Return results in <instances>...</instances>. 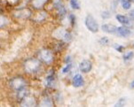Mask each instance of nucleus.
Wrapping results in <instances>:
<instances>
[{"label": "nucleus", "instance_id": "1", "mask_svg": "<svg viewBox=\"0 0 134 107\" xmlns=\"http://www.w3.org/2000/svg\"><path fill=\"white\" fill-rule=\"evenodd\" d=\"M42 61L37 58H29L24 62V69L28 74H36L40 70Z\"/></svg>", "mask_w": 134, "mask_h": 107}, {"label": "nucleus", "instance_id": "2", "mask_svg": "<svg viewBox=\"0 0 134 107\" xmlns=\"http://www.w3.org/2000/svg\"><path fill=\"white\" fill-rule=\"evenodd\" d=\"M9 85H10V87L13 90L18 92L27 87V81L23 77L18 76V77H14V78L11 80Z\"/></svg>", "mask_w": 134, "mask_h": 107}, {"label": "nucleus", "instance_id": "3", "mask_svg": "<svg viewBox=\"0 0 134 107\" xmlns=\"http://www.w3.org/2000/svg\"><path fill=\"white\" fill-rule=\"evenodd\" d=\"M38 58L39 60L42 61L43 63L46 64V65H50V64L53 63V61L54 60L53 53L51 50L48 49H43L41 50L38 53Z\"/></svg>", "mask_w": 134, "mask_h": 107}, {"label": "nucleus", "instance_id": "4", "mask_svg": "<svg viewBox=\"0 0 134 107\" xmlns=\"http://www.w3.org/2000/svg\"><path fill=\"white\" fill-rule=\"evenodd\" d=\"M85 23L88 30H90L92 33H97L98 30H99V25H98L96 20L94 19V17L92 15L88 14L86 16Z\"/></svg>", "mask_w": 134, "mask_h": 107}, {"label": "nucleus", "instance_id": "5", "mask_svg": "<svg viewBox=\"0 0 134 107\" xmlns=\"http://www.w3.org/2000/svg\"><path fill=\"white\" fill-rule=\"evenodd\" d=\"M53 6L57 11L58 15L60 18H64L65 15L67 14V10H66L64 4H63L61 0H54L53 1Z\"/></svg>", "mask_w": 134, "mask_h": 107}, {"label": "nucleus", "instance_id": "6", "mask_svg": "<svg viewBox=\"0 0 134 107\" xmlns=\"http://www.w3.org/2000/svg\"><path fill=\"white\" fill-rule=\"evenodd\" d=\"M14 14L19 19H29L31 16V11L29 8L18 9V10H16Z\"/></svg>", "mask_w": 134, "mask_h": 107}, {"label": "nucleus", "instance_id": "7", "mask_svg": "<svg viewBox=\"0 0 134 107\" xmlns=\"http://www.w3.org/2000/svg\"><path fill=\"white\" fill-rule=\"evenodd\" d=\"M92 68V64L90 60H83L79 64V69L82 73H89Z\"/></svg>", "mask_w": 134, "mask_h": 107}, {"label": "nucleus", "instance_id": "8", "mask_svg": "<svg viewBox=\"0 0 134 107\" xmlns=\"http://www.w3.org/2000/svg\"><path fill=\"white\" fill-rule=\"evenodd\" d=\"M85 83V80H83V76L81 74H76L73 77V80H72V84L75 88H80Z\"/></svg>", "mask_w": 134, "mask_h": 107}, {"label": "nucleus", "instance_id": "9", "mask_svg": "<svg viewBox=\"0 0 134 107\" xmlns=\"http://www.w3.org/2000/svg\"><path fill=\"white\" fill-rule=\"evenodd\" d=\"M102 31L108 34H115L117 32V27L113 24H103L101 26Z\"/></svg>", "mask_w": 134, "mask_h": 107}, {"label": "nucleus", "instance_id": "10", "mask_svg": "<svg viewBox=\"0 0 134 107\" xmlns=\"http://www.w3.org/2000/svg\"><path fill=\"white\" fill-rule=\"evenodd\" d=\"M20 103H21L22 105H25V106H34L37 104V102H36L35 98L32 97H30L29 95L27 96Z\"/></svg>", "mask_w": 134, "mask_h": 107}, {"label": "nucleus", "instance_id": "11", "mask_svg": "<svg viewBox=\"0 0 134 107\" xmlns=\"http://www.w3.org/2000/svg\"><path fill=\"white\" fill-rule=\"evenodd\" d=\"M117 34L122 37H127L131 34V31L130 28H126V27H119L117 28Z\"/></svg>", "mask_w": 134, "mask_h": 107}, {"label": "nucleus", "instance_id": "12", "mask_svg": "<svg viewBox=\"0 0 134 107\" xmlns=\"http://www.w3.org/2000/svg\"><path fill=\"white\" fill-rule=\"evenodd\" d=\"M115 18H116V20L122 25H129L130 24V20H129V18L126 17V16L122 15V14H117Z\"/></svg>", "mask_w": 134, "mask_h": 107}, {"label": "nucleus", "instance_id": "13", "mask_svg": "<svg viewBox=\"0 0 134 107\" xmlns=\"http://www.w3.org/2000/svg\"><path fill=\"white\" fill-rule=\"evenodd\" d=\"M122 4V7L124 10H129L131 7V0H120Z\"/></svg>", "mask_w": 134, "mask_h": 107}, {"label": "nucleus", "instance_id": "14", "mask_svg": "<svg viewBox=\"0 0 134 107\" xmlns=\"http://www.w3.org/2000/svg\"><path fill=\"white\" fill-rule=\"evenodd\" d=\"M47 0H33V5L36 8H41L44 6V4L46 3Z\"/></svg>", "mask_w": 134, "mask_h": 107}, {"label": "nucleus", "instance_id": "15", "mask_svg": "<svg viewBox=\"0 0 134 107\" xmlns=\"http://www.w3.org/2000/svg\"><path fill=\"white\" fill-rule=\"evenodd\" d=\"M54 80L55 79H54L53 73H51L50 74H48V76H47V78H46V85L48 86V87H51V86L53 85Z\"/></svg>", "mask_w": 134, "mask_h": 107}, {"label": "nucleus", "instance_id": "16", "mask_svg": "<svg viewBox=\"0 0 134 107\" xmlns=\"http://www.w3.org/2000/svg\"><path fill=\"white\" fill-rule=\"evenodd\" d=\"M70 6L75 10H79L80 9V4H79L78 0H70Z\"/></svg>", "mask_w": 134, "mask_h": 107}, {"label": "nucleus", "instance_id": "17", "mask_svg": "<svg viewBox=\"0 0 134 107\" xmlns=\"http://www.w3.org/2000/svg\"><path fill=\"white\" fill-rule=\"evenodd\" d=\"M133 56H134L133 51H129V52H127L125 55L124 56V61H129V60H131V58H133Z\"/></svg>", "mask_w": 134, "mask_h": 107}, {"label": "nucleus", "instance_id": "18", "mask_svg": "<svg viewBox=\"0 0 134 107\" xmlns=\"http://www.w3.org/2000/svg\"><path fill=\"white\" fill-rule=\"evenodd\" d=\"M69 21H70V24H71L72 27L75 26V24H76V18L75 14L73 13H70L69 16Z\"/></svg>", "mask_w": 134, "mask_h": 107}, {"label": "nucleus", "instance_id": "19", "mask_svg": "<svg viewBox=\"0 0 134 107\" xmlns=\"http://www.w3.org/2000/svg\"><path fill=\"white\" fill-rule=\"evenodd\" d=\"M71 68H72V64L71 63L67 64V66L62 69V73L63 74H67V73H69L71 70Z\"/></svg>", "mask_w": 134, "mask_h": 107}, {"label": "nucleus", "instance_id": "20", "mask_svg": "<svg viewBox=\"0 0 134 107\" xmlns=\"http://www.w3.org/2000/svg\"><path fill=\"white\" fill-rule=\"evenodd\" d=\"M108 43H109V39L108 37H105V36L100 38V40H99V44L101 45H108Z\"/></svg>", "mask_w": 134, "mask_h": 107}, {"label": "nucleus", "instance_id": "21", "mask_svg": "<svg viewBox=\"0 0 134 107\" xmlns=\"http://www.w3.org/2000/svg\"><path fill=\"white\" fill-rule=\"evenodd\" d=\"M45 14H46L45 13H38V14H37V18L36 19V20H37V21H41V20H43L45 18Z\"/></svg>", "mask_w": 134, "mask_h": 107}, {"label": "nucleus", "instance_id": "22", "mask_svg": "<svg viewBox=\"0 0 134 107\" xmlns=\"http://www.w3.org/2000/svg\"><path fill=\"white\" fill-rule=\"evenodd\" d=\"M125 103H126V100L124 98H121V99H119V101H118L116 104H115V106H124V104H125Z\"/></svg>", "mask_w": 134, "mask_h": 107}, {"label": "nucleus", "instance_id": "23", "mask_svg": "<svg viewBox=\"0 0 134 107\" xmlns=\"http://www.w3.org/2000/svg\"><path fill=\"white\" fill-rule=\"evenodd\" d=\"M115 49L116 50V51H118V52H122V51L124 50V47L122 46V45H115Z\"/></svg>", "mask_w": 134, "mask_h": 107}, {"label": "nucleus", "instance_id": "24", "mask_svg": "<svg viewBox=\"0 0 134 107\" xmlns=\"http://www.w3.org/2000/svg\"><path fill=\"white\" fill-rule=\"evenodd\" d=\"M102 18L103 19H108L110 17V14H109V12H103L102 13Z\"/></svg>", "mask_w": 134, "mask_h": 107}, {"label": "nucleus", "instance_id": "25", "mask_svg": "<svg viewBox=\"0 0 134 107\" xmlns=\"http://www.w3.org/2000/svg\"><path fill=\"white\" fill-rule=\"evenodd\" d=\"M65 62H66V64L71 63V57H70V56H68V57H67V58H66V60H65Z\"/></svg>", "mask_w": 134, "mask_h": 107}, {"label": "nucleus", "instance_id": "26", "mask_svg": "<svg viewBox=\"0 0 134 107\" xmlns=\"http://www.w3.org/2000/svg\"><path fill=\"white\" fill-rule=\"evenodd\" d=\"M130 14V18L132 20H134V10H132V11H131V13H129Z\"/></svg>", "mask_w": 134, "mask_h": 107}, {"label": "nucleus", "instance_id": "27", "mask_svg": "<svg viewBox=\"0 0 134 107\" xmlns=\"http://www.w3.org/2000/svg\"><path fill=\"white\" fill-rule=\"evenodd\" d=\"M131 88H134V80L132 81H131Z\"/></svg>", "mask_w": 134, "mask_h": 107}, {"label": "nucleus", "instance_id": "28", "mask_svg": "<svg viewBox=\"0 0 134 107\" xmlns=\"http://www.w3.org/2000/svg\"><path fill=\"white\" fill-rule=\"evenodd\" d=\"M133 47H134V44H133Z\"/></svg>", "mask_w": 134, "mask_h": 107}]
</instances>
